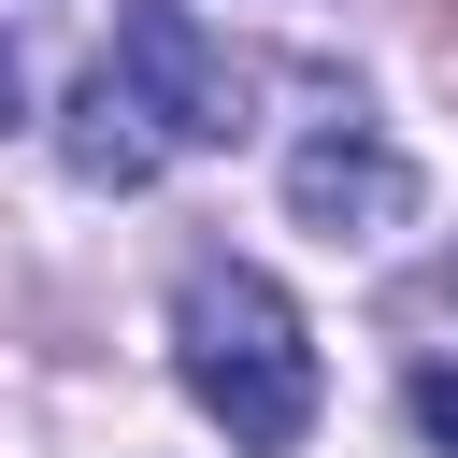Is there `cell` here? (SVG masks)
<instances>
[{"label": "cell", "mask_w": 458, "mask_h": 458, "mask_svg": "<svg viewBox=\"0 0 458 458\" xmlns=\"http://www.w3.org/2000/svg\"><path fill=\"white\" fill-rule=\"evenodd\" d=\"M172 372L243 458H286L315 429V329H301V301L258 258H200L172 286Z\"/></svg>", "instance_id": "obj_1"}, {"label": "cell", "mask_w": 458, "mask_h": 458, "mask_svg": "<svg viewBox=\"0 0 458 458\" xmlns=\"http://www.w3.org/2000/svg\"><path fill=\"white\" fill-rule=\"evenodd\" d=\"M114 72L143 86V114H157L172 143H243V129H258V72H243L186 0H129V14H114Z\"/></svg>", "instance_id": "obj_2"}, {"label": "cell", "mask_w": 458, "mask_h": 458, "mask_svg": "<svg viewBox=\"0 0 458 458\" xmlns=\"http://www.w3.org/2000/svg\"><path fill=\"white\" fill-rule=\"evenodd\" d=\"M286 215H301V229H329V243H386V229L415 215V157L344 100V114L286 157Z\"/></svg>", "instance_id": "obj_3"}, {"label": "cell", "mask_w": 458, "mask_h": 458, "mask_svg": "<svg viewBox=\"0 0 458 458\" xmlns=\"http://www.w3.org/2000/svg\"><path fill=\"white\" fill-rule=\"evenodd\" d=\"M57 143H72V172H86V186H143V172L172 157V129L143 114V86H129L114 57H100L86 86H72V129H57Z\"/></svg>", "instance_id": "obj_4"}, {"label": "cell", "mask_w": 458, "mask_h": 458, "mask_svg": "<svg viewBox=\"0 0 458 458\" xmlns=\"http://www.w3.org/2000/svg\"><path fill=\"white\" fill-rule=\"evenodd\" d=\"M415 429H429V444H458V358H429V372H415Z\"/></svg>", "instance_id": "obj_5"}, {"label": "cell", "mask_w": 458, "mask_h": 458, "mask_svg": "<svg viewBox=\"0 0 458 458\" xmlns=\"http://www.w3.org/2000/svg\"><path fill=\"white\" fill-rule=\"evenodd\" d=\"M14 100H29V86H14V43H0V129H14Z\"/></svg>", "instance_id": "obj_6"}]
</instances>
